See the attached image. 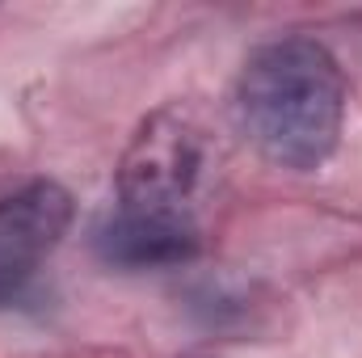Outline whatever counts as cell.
<instances>
[{
  "mask_svg": "<svg viewBox=\"0 0 362 358\" xmlns=\"http://www.w3.org/2000/svg\"><path fill=\"white\" fill-rule=\"evenodd\" d=\"M236 122L245 139L282 169H320L346 122V76L325 42L274 38L236 76Z\"/></svg>",
  "mask_w": 362,
  "mask_h": 358,
  "instance_id": "1",
  "label": "cell"
},
{
  "mask_svg": "<svg viewBox=\"0 0 362 358\" xmlns=\"http://www.w3.org/2000/svg\"><path fill=\"white\" fill-rule=\"evenodd\" d=\"M202 127L189 110L165 105L139 122L118 161V207L139 211H185L202 173Z\"/></svg>",
  "mask_w": 362,
  "mask_h": 358,
  "instance_id": "2",
  "label": "cell"
},
{
  "mask_svg": "<svg viewBox=\"0 0 362 358\" xmlns=\"http://www.w3.org/2000/svg\"><path fill=\"white\" fill-rule=\"evenodd\" d=\"M72 224V194L55 181H25L0 198V308L17 304Z\"/></svg>",
  "mask_w": 362,
  "mask_h": 358,
  "instance_id": "3",
  "label": "cell"
},
{
  "mask_svg": "<svg viewBox=\"0 0 362 358\" xmlns=\"http://www.w3.org/2000/svg\"><path fill=\"white\" fill-rule=\"evenodd\" d=\"M93 253L114 270H165L198 258L202 241L185 211H139L114 207L93 224Z\"/></svg>",
  "mask_w": 362,
  "mask_h": 358,
  "instance_id": "4",
  "label": "cell"
}]
</instances>
